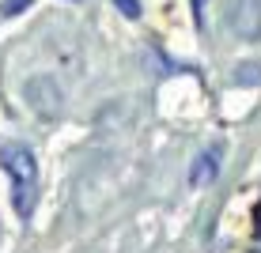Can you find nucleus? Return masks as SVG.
<instances>
[{
	"instance_id": "obj_2",
	"label": "nucleus",
	"mask_w": 261,
	"mask_h": 253,
	"mask_svg": "<svg viewBox=\"0 0 261 253\" xmlns=\"http://www.w3.org/2000/svg\"><path fill=\"white\" fill-rule=\"evenodd\" d=\"M227 26L242 42L261 38V0H231L227 4Z\"/></svg>"
},
{
	"instance_id": "obj_4",
	"label": "nucleus",
	"mask_w": 261,
	"mask_h": 253,
	"mask_svg": "<svg viewBox=\"0 0 261 253\" xmlns=\"http://www.w3.org/2000/svg\"><path fill=\"white\" fill-rule=\"evenodd\" d=\"M220 162H223V144H212V148H204L201 155L193 159V166H190V185H193V189H204L208 182H216V174H220Z\"/></svg>"
},
{
	"instance_id": "obj_7",
	"label": "nucleus",
	"mask_w": 261,
	"mask_h": 253,
	"mask_svg": "<svg viewBox=\"0 0 261 253\" xmlns=\"http://www.w3.org/2000/svg\"><path fill=\"white\" fill-rule=\"evenodd\" d=\"M114 4L121 8L125 19H140V0H114Z\"/></svg>"
},
{
	"instance_id": "obj_6",
	"label": "nucleus",
	"mask_w": 261,
	"mask_h": 253,
	"mask_svg": "<svg viewBox=\"0 0 261 253\" xmlns=\"http://www.w3.org/2000/svg\"><path fill=\"white\" fill-rule=\"evenodd\" d=\"M31 4H34V0H4V4H0V15H8V19H12V15L27 12Z\"/></svg>"
},
{
	"instance_id": "obj_3",
	"label": "nucleus",
	"mask_w": 261,
	"mask_h": 253,
	"mask_svg": "<svg viewBox=\"0 0 261 253\" xmlns=\"http://www.w3.org/2000/svg\"><path fill=\"white\" fill-rule=\"evenodd\" d=\"M23 95H27V102H31V110L38 117H57V110H61V87H57V79L34 76L31 83L23 87Z\"/></svg>"
},
{
	"instance_id": "obj_1",
	"label": "nucleus",
	"mask_w": 261,
	"mask_h": 253,
	"mask_svg": "<svg viewBox=\"0 0 261 253\" xmlns=\"http://www.w3.org/2000/svg\"><path fill=\"white\" fill-rule=\"evenodd\" d=\"M0 166L12 178L15 212L27 219L34 212V196H38V162H34V151L27 144H0Z\"/></svg>"
},
{
	"instance_id": "obj_5",
	"label": "nucleus",
	"mask_w": 261,
	"mask_h": 253,
	"mask_svg": "<svg viewBox=\"0 0 261 253\" xmlns=\"http://www.w3.org/2000/svg\"><path fill=\"white\" fill-rule=\"evenodd\" d=\"M239 76H235V83H242V87H254V83H261V68L257 65H242V68H235Z\"/></svg>"
}]
</instances>
